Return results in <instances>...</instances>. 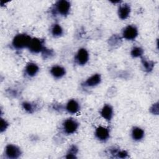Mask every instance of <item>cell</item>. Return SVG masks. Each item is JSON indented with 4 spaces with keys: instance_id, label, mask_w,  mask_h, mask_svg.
<instances>
[{
    "instance_id": "cell-5",
    "label": "cell",
    "mask_w": 159,
    "mask_h": 159,
    "mask_svg": "<svg viewBox=\"0 0 159 159\" xmlns=\"http://www.w3.org/2000/svg\"><path fill=\"white\" fill-rule=\"evenodd\" d=\"M71 4L66 0H61L57 1L55 4V12L61 16H67L70 11Z\"/></svg>"
},
{
    "instance_id": "cell-17",
    "label": "cell",
    "mask_w": 159,
    "mask_h": 159,
    "mask_svg": "<svg viewBox=\"0 0 159 159\" xmlns=\"http://www.w3.org/2000/svg\"><path fill=\"white\" fill-rule=\"evenodd\" d=\"M78 152V147L75 145H71L70 147L69 148L66 154V156H65V158H76L77 157H76V155Z\"/></svg>"
},
{
    "instance_id": "cell-7",
    "label": "cell",
    "mask_w": 159,
    "mask_h": 159,
    "mask_svg": "<svg viewBox=\"0 0 159 159\" xmlns=\"http://www.w3.org/2000/svg\"><path fill=\"white\" fill-rule=\"evenodd\" d=\"M89 54L88 50L84 48H80L75 57V60L76 64L80 66L85 65L89 61Z\"/></svg>"
},
{
    "instance_id": "cell-20",
    "label": "cell",
    "mask_w": 159,
    "mask_h": 159,
    "mask_svg": "<svg viewBox=\"0 0 159 159\" xmlns=\"http://www.w3.org/2000/svg\"><path fill=\"white\" fill-rule=\"evenodd\" d=\"M142 64L143 69H145V71L147 72L151 71L154 67V63L152 61L147 60L143 58H142Z\"/></svg>"
},
{
    "instance_id": "cell-12",
    "label": "cell",
    "mask_w": 159,
    "mask_h": 159,
    "mask_svg": "<svg viewBox=\"0 0 159 159\" xmlns=\"http://www.w3.org/2000/svg\"><path fill=\"white\" fill-rule=\"evenodd\" d=\"M101 116L106 120L110 121L114 116V111L112 107L110 104H104L100 111Z\"/></svg>"
},
{
    "instance_id": "cell-21",
    "label": "cell",
    "mask_w": 159,
    "mask_h": 159,
    "mask_svg": "<svg viewBox=\"0 0 159 159\" xmlns=\"http://www.w3.org/2000/svg\"><path fill=\"white\" fill-rule=\"evenodd\" d=\"M42 56L44 59L50 58L52 56L54 55V52H53V50L49 49V48H47L45 47L43 49V50L42 52Z\"/></svg>"
},
{
    "instance_id": "cell-14",
    "label": "cell",
    "mask_w": 159,
    "mask_h": 159,
    "mask_svg": "<svg viewBox=\"0 0 159 159\" xmlns=\"http://www.w3.org/2000/svg\"><path fill=\"white\" fill-rule=\"evenodd\" d=\"M131 9L129 4H124L122 5H120V6L118 8L117 11V14L119 17L122 20H125L127 19L130 14Z\"/></svg>"
},
{
    "instance_id": "cell-1",
    "label": "cell",
    "mask_w": 159,
    "mask_h": 159,
    "mask_svg": "<svg viewBox=\"0 0 159 159\" xmlns=\"http://www.w3.org/2000/svg\"><path fill=\"white\" fill-rule=\"evenodd\" d=\"M32 37L26 34H19L14 36L12 40V46L16 50H22L28 48Z\"/></svg>"
},
{
    "instance_id": "cell-22",
    "label": "cell",
    "mask_w": 159,
    "mask_h": 159,
    "mask_svg": "<svg viewBox=\"0 0 159 159\" xmlns=\"http://www.w3.org/2000/svg\"><path fill=\"white\" fill-rule=\"evenodd\" d=\"M9 123L8 122L3 119L2 117L1 118V121H0V132L1 133H3L4 132H5L7 129L9 127Z\"/></svg>"
},
{
    "instance_id": "cell-16",
    "label": "cell",
    "mask_w": 159,
    "mask_h": 159,
    "mask_svg": "<svg viewBox=\"0 0 159 159\" xmlns=\"http://www.w3.org/2000/svg\"><path fill=\"white\" fill-rule=\"evenodd\" d=\"M50 32L53 37H60L63 34V29L59 24H54L50 29Z\"/></svg>"
},
{
    "instance_id": "cell-15",
    "label": "cell",
    "mask_w": 159,
    "mask_h": 159,
    "mask_svg": "<svg viewBox=\"0 0 159 159\" xmlns=\"http://www.w3.org/2000/svg\"><path fill=\"white\" fill-rule=\"evenodd\" d=\"M145 135L144 130L139 127H134L131 130L132 139L136 142L140 141L142 140Z\"/></svg>"
},
{
    "instance_id": "cell-13",
    "label": "cell",
    "mask_w": 159,
    "mask_h": 159,
    "mask_svg": "<svg viewBox=\"0 0 159 159\" xmlns=\"http://www.w3.org/2000/svg\"><path fill=\"white\" fill-rule=\"evenodd\" d=\"M40 68L38 65L34 62H29L24 69L25 74L30 78L34 77L39 72Z\"/></svg>"
},
{
    "instance_id": "cell-9",
    "label": "cell",
    "mask_w": 159,
    "mask_h": 159,
    "mask_svg": "<svg viewBox=\"0 0 159 159\" xmlns=\"http://www.w3.org/2000/svg\"><path fill=\"white\" fill-rule=\"evenodd\" d=\"M81 106L79 102L75 99H71L68 100L65 106V109L68 113L70 114H76L80 111Z\"/></svg>"
},
{
    "instance_id": "cell-3",
    "label": "cell",
    "mask_w": 159,
    "mask_h": 159,
    "mask_svg": "<svg viewBox=\"0 0 159 159\" xmlns=\"http://www.w3.org/2000/svg\"><path fill=\"white\" fill-rule=\"evenodd\" d=\"M45 48V42L43 39L37 37H34L32 38L27 48L31 53L37 54L42 53Z\"/></svg>"
},
{
    "instance_id": "cell-6",
    "label": "cell",
    "mask_w": 159,
    "mask_h": 159,
    "mask_svg": "<svg viewBox=\"0 0 159 159\" xmlns=\"http://www.w3.org/2000/svg\"><path fill=\"white\" fill-rule=\"evenodd\" d=\"M137 28L134 25H128L122 30V37L127 40H134L138 36Z\"/></svg>"
},
{
    "instance_id": "cell-19",
    "label": "cell",
    "mask_w": 159,
    "mask_h": 159,
    "mask_svg": "<svg viewBox=\"0 0 159 159\" xmlns=\"http://www.w3.org/2000/svg\"><path fill=\"white\" fill-rule=\"evenodd\" d=\"M143 54V50L140 47H134L130 51V55L133 58L141 57Z\"/></svg>"
},
{
    "instance_id": "cell-4",
    "label": "cell",
    "mask_w": 159,
    "mask_h": 159,
    "mask_svg": "<svg viewBox=\"0 0 159 159\" xmlns=\"http://www.w3.org/2000/svg\"><path fill=\"white\" fill-rule=\"evenodd\" d=\"M4 155L9 159L19 158L22 155L21 149L14 144H7L4 148Z\"/></svg>"
},
{
    "instance_id": "cell-2",
    "label": "cell",
    "mask_w": 159,
    "mask_h": 159,
    "mask_svg": "<svg viewBox=\"0 0 159 159\" xmlns=\"http://www.w3.org/2000/svg\"><path fill=\"white\" fill-rule=\"evenodd\" d=\"M79 127L78 122L74 118H68L62 123V129L63 132L67 135L75 134Z\"/></svg>"
},
{
    "instance_id": "cell-18",
    "label": "cell",
    "mask_w": 159,
    "mask_h": 159,
    "mask_svg": "<svg viewBox=\"0 0 159 159\" xmlns=\"http://www.w3.org/2000/svg\"><path fill=\"white\" fill-rule=\"evenodd\" d=\"M22 109L28 113H33L36 107L34 104L30 102H27V101H24L22 103Z\"/></svg>"
},
{
    "instance_id": "cell-24",
    "label": "cell",
    "mask_w": 159,
    "mask_h": 159,
    "mask_svg": "<svg viewBox=\"0 0 159 159\" xmlns=\"http://www.w3.org/2000/svg\"><path fill=\"white\" fill-rule=\"evenodd\" d=\"M120 39L119 36L114 35L113 36L111 37V38L109 39V42L111 43V45H116V44H117L119 43V42L120 41Z\"/></svg>"
},
{
    "instance_id": "cell-23",
    "label": "cell",
    "mask_w": 159,
    "mask_h": 159,
    "mask_svg": "<svg viewBox=\"0 0 159 159\" xmlns=\"http://www.w3.org/2000/svg\"><path fill=\"white\" fill-rule=\"evenodd\" d=\"M129 156L128 155V153L127 152V151L125 150H118L117 153H116V157H117V158H127Z\"/></svg>"
},
{
    "instance_id": "cell-10",
    "label": "cell",
    "mask_w": 159,
    "mask_h": 159,
    "mask_svg": "<svg viewBox=\"0 0 159 159\" xmlns=\"http://www.w3.org/2000/svg\"><path fill=\"white\" fill-rule=\"evenodd\" d=\"M51 75L55 79H61L66 74L65 68L61 65H53L50 69Z\"/></svg>"
},
{
    "instance_id": "cell-11",
    "label": "cell",
    "mask_w": 159,
    "mask_h": 159,
    "mask_svg": "<svg viewBox=\"0 0 159 159\" xmlns=\"http://www.w3.org/2000/svg\"><path fill=\"white\" fill-rule=\"evenodd\" d=\"M101 76L100 74L96 73L89 77L83 83V85L85 87L88 88H93L98 86L101 82Z\"/></svg>"
},
{
    "instance_id": "cell-8",
    "label": "cell",
    "mask_w": 159,
    "mask_h": 159,
    "mask_svg": "<svg viewBox=\"0 0 159 159\" xmlns=\"http://www.w3.org/2000/svg\"><path fill=\"white\" fill-rule=\"evenodd\" d=\"M96 138L100 142H106L110 137L109 130L104 126H98L94 132Z\"/></svg>"
}]
</instances>
